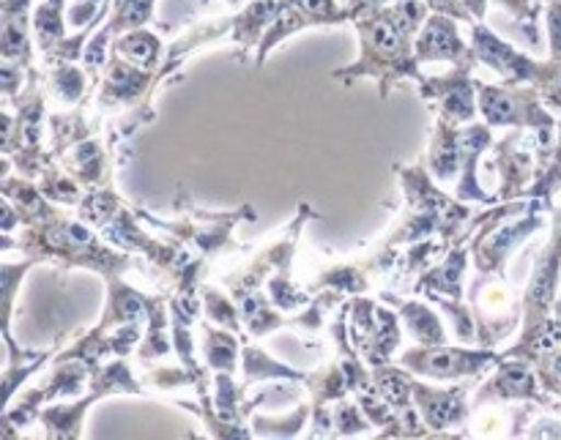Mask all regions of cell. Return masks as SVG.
Listing matches in <instances>:
<instances>
[{
  "mask_svg": "<svg viewBox=\"0 0 561 440\" xmlns=\"http://www.w3.org/2000/svg\"><path fill=\"white\" fill-rule=\"evenodd\" d=\"M115 53L124 55L135 66H142V69H153L159 53H162V42L146 27H135V31H126L115 38Z\"/></svg>",
  "mask_w": 561,
  "mask_h": 440,
  "instance_id": "277c9868",
  "label": "cell"
},
{
  "mask_svg": "<svg viewBox=\"0 0 561 440\" xmlns=\"http://www.w3.org/2000/svg\"><path fill=\"white\" fill-rule=\"evenodd\" d=\"M485 359L488 354H471V350H425V354L405 356V364L420 367V372H431L436 378H453L477 372Z\"/></svg>",
  "mask_w": 561,
  "mask_h": 440,
  "instance_id": "7a4b0ae2",
  "label": "cell"
},
{
  "mask_svg": "<svg viewBox=\"0 0 561 440\" xmlns=\"http://www.w3.org/2000/svg\"><path fill=\"white\" fill-rule=\"evenodd\" d=\"M153 3L157 0H113L110 20L104 22L102 31L115 38L126 31H135V27H146L153 20Z\"/></svg>",
  "mask_w": 561,
  "mask_h": 440,
  "instance_id": "5b68a950",
  "label": "cell"
},
{
  "mask_svg": "<svg viewBox=\"0 0 561 440\" xmlns=\"http://www.w3.org/2000/svg\"><path fill=\"white\" fill-rule=\"evenodd\" d=\"M548 36H551L553 58L561 60V0H553L548 9Z\"/></svg>",
  "mask_w": 561,
  "mask_h": 440,
  "instance_id": "8992f818",
  "label": "cell"
},
{
  "mask_svg": "<svg viewBox=\"0 0 561 440\" xmlns=\"http://www.w3.org/2000/svg\"><path fill=\"white\" fill-rule=\"evenodd\" d=\"M66 0H44L36 11H33V33L42 47V53H53L60 42L66 38V20H64Z\"/></svg>",
  "mask_w": 561,
  "mask_h": 440,
  "instance_id": "3957f363",
  "label": "cell"
},
{
  "mask_svg": "<svg viewBox=\"0 0 561 440\" xmlns=\"http://www.w3.org/2000/svg\"><path fill=\"white\" fill-rule=\"evenodd\" d=\"M416 60H477L474 49L463 44L458 33V20L433 11L416 38Z\"/></svg>",
  "mask_w": 561,
  "mask_h": 440,
  "instance_id": "6da1fadb",
  "label": "cell"
}]
</instances>
